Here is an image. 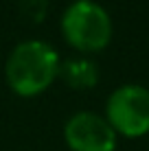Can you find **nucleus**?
<instances>
[{"label": "nucleus", "instance_id": "obj_3", "mask_svg": "<svg viewBox=\"0 0 149 151\" xmlns=\"http://www.w3.org/2000/svg\"><path fill=\"white\" fill-rule=\"evenodd\" d=\"M105 118L125 138L149 134V90L136 83L116 88L105 103Z\"/></svg>", "mask_w": 149, "mask_h": 151}, {"label": "nucleus", "instance_id": "obj_6", "mask_svg": "<svg viewBox=\"0 0 149 151\" xmlns=\"http://www.w3.org/2000/svg\"><path fill=\"white\" fill-rule=\"evenodd\" d=\"M20 13L27 22L40 24L48 13V0H20Z\"/></svg>", "mask_w": 149, "mask_h": 151}, {"label": "nucleus", "instance_id": "obj_1", "mask_svg": "<svg viewBox=\"0 0 149 151\" xmlns=\"http://www.w3.org/2000/svg\"><path fill=\"white\" fill-rule=\"evenodd\" d=\"M59 55L42 40L20 42L9 53L4 64V79L18 96H37L59 77Z\"/></svg>", "mask_w": 149, "mask_h": 151}, {"label": "nucleus", "instance_id": "obj_2", "mask_svg": "<svg viewBox=\"0 0 149 151\" xmlns=\"http://www.w3.org/2000/svg\"><path fill=\"white\" fill-rule=\"evenodd\" d=\"M61 35L81 53H99L112 40V18L94 0H75L61 15Z\"/></svg>", "mask_w": 149, "mask_h": 151}, {"label": "nucleus", "instance_id": "obj_4", "mask_svg": "<svg viewBox=\"0 0 149 151\" xmlns=\"http://www.w3.org/2000/svg\"><path fill=\"white\" fill-rule=\"evenodd\" d=\"M64 140L70 151H114L116 132L105 116L77 112L64 125Z\"/></svg>", "mask_w": 149, "mask_h": 151}, {"label": "nucleus", "instance_id": "obj_5", "mask_svg": "<svg viewBox=\"0 0 149 151\" xmlns=\"http://www.w3.org/2000/svg\"><path fill=\"white\" fill-rule=\"evenodd\" d=\"M59 77L75 90H90L99 81V66L92 59L75 57V59H68L59 66Z\"/></svg>", "mask_w": 149, "mask_h": 151}]
</instances>
